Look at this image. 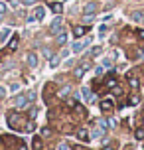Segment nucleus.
I'll return each instance as SVG.
<instances>
[{
    "instance_id": "f257e3e1",
    "label": "nucleus",
    "mask_w": 144,
    "mask_h": 150,
    "mask_svg": "<svg viewBox=\"0 0 144 150\" xmlns=\"http://www.w3.org/2000/svg\"><path fill=\"white\" fill-rule=\"evenodd\" d=\"M85 34H89V26H75L73 28V36L75 38H83Z\"/></svg>"
},
{
    "instance_id": "f03ea898",
    "label": "nucleus",
    "mask_w": 144,
    "mask_h": 150,
    "mask_svg": "<svg viewBox=\"0 0 144 150\" xmlns=\"http://www.w3.org/2000/svg\"><path fill=\"white\" fill-rule=\"evenodd\" d=\"M99 107H101V111H103V112H111L114 105H113V101H111V99H103Z\"/></svg>"
},
{
    "instance_id": "7ed1b4c3",
    "label": "nucleus",
    "mask_w": 144,
    "mask_h": 150,
    "mask_svg": "<svg viewBox=\"0 0 144 150\" xmlns=\"http://www.w3.org/2000/svg\"><path fill=\"white\" fill-rule=\"evenodd\" d=\"M28 103H30V101H28V97H26V95H18V97L14 99V105L18 107V109H22V107H26Z\"/></svg>"
},
{
    "instance_id": "20e7f679",
    "label": "nucleus",
    "mask_w": 144,
    "mask_h": 150,
    "mask_svg": "<svg viewBox=\"0 0 144 150\" xmlns=\"http://www.w3.org/2000/svg\"><path fill=\"white\" fill-rule=\"evenodd\" d=\"M59 30H61V18H55L52 22V26H49V32H52V34H57Z\"/></svg>"
},
{
    "instance_id": "39448f33",
    "label": "nucleus",
    "mask_w": 144,
    "mask_h": 150,
    "mask_svg": "<svg viewBox=\"0 0 144 150\" xmlns=\"http://www.w3.org/2000/svg\"><path fill=\"white\" fill-rule=\"evenodd\" d=\"M83 12H85V14H95V12H97V4H95V2H89V4H85Z\"/></svg>"
},
{
    "instance_id": "423d86ee",
    "label": "nucleus",
    "mask_w": 144,
    "mask_h": 150,
    "mask_svg": "<svg viewBox=\"0 0 144 150\" xmlns=\"http://www.w3.org/2000/svg\"><path fill=\"white\" fill-rule=\"evenodd\" d=\"M126 79H128V85L132 87V89H138V87H140V81H138V77H134V75H128Z\"/></svg>"
},
{
    "instance_id": "0eeeda50",
    "label": "nucleus",
    "mask_w": 144,
    "mask_h": 150,
    "mask_svg": "<svg viewBox=\"0 0 144 150\" xmlns=\"http://www.w3.org/2000/svg\"><path fill=\"white\" fill-rule=\"evenodd\" d=\"M28 65H30L32 69L38 65V55H36V53H28Z\"/></svg>"
},
{
    "instance_id": "6e6552de",
    "label": "nucleus",
    "mask_w": 144,
    "mask_h": 150,
    "mask_svg": "<svg viewBox=\"0 0 144 150\" xmlns=\"http://www.w3.org/2000/svg\"><path fill=\"white\" fill-rule=\"evenodd\" d=\"M44 16H46L44 6H38V8H36V12H34V18H36V20H44Z\"/></svg>"
},
{
    "instance_id": "1a4fd4ad",
    "label": "nucleus",
    "mask_w": 144,
    "mask_h": 150,
    "mask_svg": "<svg viewBox=\"0 0 144 150\" xmlns=\"http://www.w3.org/2000/svg\"><path fill=\"white\" fill-rule=\"evenodd\" d=\"M130 20L132 22H144V12H132L130 14Z\"/></svg>"
},
{
    "instance_id": "9d476101",
    "label": "nucleus",
    "mask_w": 144,
    "mask_h": 150,
    "mask_svg": "<svg viewBox=\"0 0 144 150\" xmlns=\"http://www.w3.org/2000/svg\"><path fill=\"white\" fill-rule=\"evenodd\" d=\"M87 44H89V40H87V42H77V44H73V53L85 50V47H87Z\"/></svg>"
},
{
    "instance_id": "9b49d317",
    "label": "nucleus",
    "mask_w": 144,
    "mask_h": 150,
    "mask_svg": "<svg viewBox=\"0 0 144 150\" xmlns=\"http://www.w3.org/2000/svg\"><path fill=\"white\" fill-rule=\"evenodd\" d=\"M77 136H79V140H83V142H87L91 136H89V130H85V128H81L79 132H77Z\"/></svg>"
},
{
    "instance_id": "f8f14e48",
    "label": "nucleus",
    "mask_w": 144,
    "mask_h": 150,
    "mask_svg": "<svg viewBox=\"0 0 144 150\" xmlns=\"http://www.w3.org/2000/svg\"><path fill=\"white\" fill-rule=\"evenodd\" d=\"M81 93H83V97L87 99L89 103H93V101H95V97H93V93H91L89 89H87V87H83V89H81Z\"/></svg>"
},
{
    "instance_id": "ddd939ff",
    "label": "nucleus",
    "mask_w": 144,
    "mask_h": 150,
    "mask_svg": "<svg viewBox=\"0 0 144 150\" xmlns=\"http://www.w3.org/2000/svg\"><path fill=\"white\" fill-rule=\"evenodd\" d=\"M59 61H61V55H52V57H49V65H52V67H57Z\"/></svg>"
},
{
    "instance_id": "4468645a",
    "label": "nucleus",
    "mask_w": 144,
    "mask_h": 150,
    "mask_svg": "<svg viewBox=\"0 0 144 150\" xmlns=\"http://www.w3.org/2000/svg\"><path fill=\"white\" fill-rule=\"evenodd\" d=\"M138 103H140V95H138V93H134V95H132V97L128 99V105H132V107H136Z\"/></svg>"
},
{
    "instance_id": "2eb2a0df",
    "label": "nucleus",
    "mask_w": 144,
    "mask_h": 150,
    "mask_svg": "<svg viewBox=\"0 0 144 150\" xmlns=\"http://www.w3.org/2000/svg\"><path fill=\"white\" fill-rule=\"evenodd\" d=\"M65 42H67V34H65V32H59V34H57V44L63 45Z\"/></svg>"
},
{
    "instance_id": "dca6fc26",
    "label": "nucleus",
    "mask_w": 144,
    "mask_h": 150,
    "mask_svg": "<svg viewBox=\"0 0 144 150\" xmlns=\"http://www.w3.org/2000/svg\"><path fill=\"white\" fill-rule=\"evenodd\" d=\"M109 89H113L114 85H116V79H113V71H111V75H109V79H107V83H105Z\"/></svg>"
},
{
    "instance_id": "f3484780",
    "label": "nucleus",
    "mask_w": 144,
    "mask_h": 150,
    "mask_svg": "<svg viewBox=\"0 0 144 150\" xmlns=\"http://www.w3.org/2000/svg\"><path fill=\"white\" fill-rule=\"evenodd\" d=\"M32 148H34V150H42V138L36 136V138H34V142H32Z\"/></svg>"
},
{
    "instance_id": "a211bd4d",
    "label": "nucleus",
    "mask_w": 144,
    "mask_h": 150,
    "mask_svg": "<svg viewBox=\"0 0 144 150\" xmlns=\"http://www.w3.org/2000/svg\"><path fill=\"white\" fill-rule=\"evenodd\" d=\"M134 136H136L138 140H144V127L136 128V130H134Z\"/></svg>"
},
{
    "instance_id": "6ab92c4d",
    "label": "nucleus",
    "mask_w": 144,
    "mask_h": 150,
    "mask_svg": "<svg viewBox=\"0 0 144 150\" xmlns=\"http://www.w3.org/2000/svg\"><path fill=\"white\" fill-rule=\"evenodd\" d=\"M52 10L55 12V14H61V10H63V6H61L59 2H53V4H52Z\"/></svg>"
},
{
    "instance_id": "aec40b11",
    "label": "nucleus",
    "mask_w": 144,
    "mask_h": 150,
    "mask_svg": "<svg viewBox=\"0 0 144 150\" xmlns=\"http://www.w3.org/2000/svg\"><path fill=\"white\" fill-rule=\"evenodd\" d=\"M18 47V36H14L10 40V44H8V50H16Z\"/></svg>"
},
{
    "instance_id": "412c9836",
    "label": "nucleus",
    "mask_w": 144,
    "mask_h": 150,
    "mask_svg": "<svg viewBox=\"0 0 144 150\" xmlns=\"http://www.w3.org/2000/svg\"><path fill=\"white\" fill-rule=\"evenodd\" d=\"M121 95H122V87L114 85V87H113V97H121Z\"/></svg>"
},
{
    "instance_id": "4be33fe9",
    "label": "nucleus",
    "mask_w": 144,
    "mask_h": 150,
    "mask_svg": "<svg viewBox=\"0 0 144 150\" xmlns=\"http://www.w3.org/2000/svg\"><path fill=\"white\" fill-rule=\"evenodd\" d=\"M85 71H87V69H85L83 65H79V67L75 69V77H83V73H85Z\"/></svg>"
},
{
    "instance_id": "5701e85b",
    "label": "nucleus",
    "mask_w": 144,
    "mask_h": 150,
    "mask_svg": "<svg viewBox=\"0 0 144 150\" xmlns=\"http://www.w3.org/2000/svg\"><path fill=\"white\" fill-rule=\"evenodd\" d=\"M69 91H71V85H65V87H63V89L59 91V97H65V95H67Z\"/></svg>"
},
{
    "instance_id": "b1692460",
    "label": "nucleus",
    "mask_w": 144,
    "mask_h": 150,
    "mask_svg": "<svg viewBox=\"0 0 144 150\" xmlns=\"http://www.w3.org/2000/svg\"><path fill=\"white\" fill-rule=\"evenodd\" d=\"M99 53H101V47H93V50H91V55H93V57H97Z\"/></svg>"
},
{
    "instance_id": "393cba45",
    "label": "nucleus",
    "mask_w": 144,
    "mask_h": 150,
    "mask_svg": "<svg viewBox=\"0 0 144 150\" xmlns=\"http://www.w3.org/2000/svg\"><path fill=\"white\" fill-rule=\"evenodd\" d=\"M83 22H87V24L93 22V14H85V16H83Z\"/></svg>"
},
{
    "instance_id": "a878e982",
    "label": "nucleus",
    "mask_w": 144,
    "mask_h": 150,
    "mask_svg": "<svg viewBox=\"0 0 144 150\" xmlns=\"http://www.w3.org/2000/svg\"><path fill=\"white\" fill-rule=\"evenodd\" d=\"M75 111L79 112V115H85V109H83L81 105H75Z\"/></svg>"
},
{
    "instance_id": "bb28decb",
    "label": "nucleus",
    "mask_w": 144,
    "mask_h": 150,
    "mask_svg": "<svg viewBox=\"0 0 144 150\" xmlns=\"http://www.w3.org/2000/svg\"><path fill=\"white\" fill-rule=\"evenodd\" d=\"M107 122H109V127H111V128H114V127H116V120H114V119H109Z\"/></svg>"
},
{
    "instance_id": "cd10ccee",
    "label": "nucleus",
    "mask_w": 144,
    "mask_h": 150,
    "mask_svg": "<svg viewBox=\"0 0 144 150\" xmlns=\"http://www.w3.org/2000/svg\"><path fill=\"white\" fill-rule=\"evenodd\" d=\"M52 55H53V53H52V52H49V50H47V47H46V50H44V57H47V59H49Z\"/></svg>"
},
{
    "instance_id": "c85d7f7f",
    "label": "nucleus",
    "mask_w": 144,
    "mask_h": 150,
    "mask_svg": "<svg viewBox=\"0 0 144 150\" xmlns=\"http://www.w3.org/2000/svg\"><path fill=\"white\" fill-rule=\"evenodd\" d=\"M0 14H6V4L4 2H0Z\"/></svg>"
},
{
    "instance_id": "c756f323",
    "label": "nucleus",
    "mask_w": 144,
    "mask_h": 150,
    "mask_svg": "<svg viewBox=\"0 0 144 150\" xmlns=\"http://www.w3.org/2000/svg\"><path fill=\"white\" fill-rule=\"evenodd\" d=\"M42 136H49V128H44L42 130Z\"/></svg>"
},
{
    "instance_id": "7c9ffc66",
    "label": "nucleus",
    "mask_w": 144,
    "mask_h": 150,
    "mask_svg": "<svg viewBox=\"0 0 144 150\" xmlns=\"http://www.w3.org/2000/svg\"><path fill=\"white\" fill-rule=\"evenodd\" d=\"M4 97H6V91H4L2 87H0V99H4Z\"/></svg>"
},
{
    "instance_id": "2f4dec72",
    "label": "nucleus",
    "mask_w": 144,
    "mask_h": 150,
    "mask_svg": "<svg viewBox=\"0 0 144 150\" xmlns=\"http://www.w3.org/2000/svg\"><path fill=\"white\" fill-rule=\"evenodd\" d=\"M136 34H138V38H140V40H144V30H138Z\"/></svg>"
},
{
    "instance_id": "473e14b6",
    "label": "nucleus",
    "mask_w": 144,
    "mask_h": 150,
    "mask_svg": "<svg viewBox=\"0 0 144 150\" xmlns=\"http://www.w3.org/2000/svg\"><path fill=\"white\" fill-rule=\"evenodd\" d=\"M18 150H28V148H26V144H20V146H18Z\"/></svg>"
},
{
    "instance_id": "72a5a7b5",
    "label": "nucleus",
    "mask_w": 144,
    "mask_h": 150,
    "mask_svg": "<svg viewBox=\"0 0 144 150\" xmlns=\"http://www.w3.org/2000/svg\"><path fill=\"white\" fill-rule=\"evenodd\" d=\"M59 150H69V148L65 146V144H61V146H59Z\"/></svg>"
},
{
    "instance_id": "f704fd0d",
    "label": "nucleus",
    "mask_w": 144,
    "mask_h": 150,
    "mask_svg": "<svg viewBox=\"0 0 144 150\" xmlns=\"http://www.w3.org/2000/svg\"><path fill=\"white\" fill-rule=\"evenodd\" d=\"M103 150H114V148H113V146H105Z\"/></svg>"
},
{
    "instance_id": "c9c22d12",
    "label": "nucleus",
    "mask_w": 144,
    "mask_h": 150,
    "mask_svg": "<svg viewBox=\"0 0 144 150\" xmlns=\"http://www.w3.org/2000/svg\"><path fill=\"white\" fill-rule=\"evenodd\" d=\"M34 2H36V0H26V4H34Z\"/></svg>"
},
{
    "instance_id": "e433bc0d",
    "label": "nucleus",
    "mask_w": 144,
    "mask_h": 150,
    "mask_svg": "<svg viewBox=\"0 0 144 150\" xmlns=\"http://www.w3.org/2000/svg\"><path fill=\"white\" fill-rule=\"evenodd\" d=\"M142 127H144V117H142Z\"/></svg>"
},
{
    "instance_id": "4c0bfd02",
    "label": "nucleus",
    "mask_w": 144,
    "mask_h": 150,
    "mask_svg": "<svg viewBox=\"0 0 144 150\" xmlns=\"http://www.w3.org/2000/svg\"><path fill=\"white\" fill-rule=\"evenodd\" d=\"M2 16H4V14H0V20H2Z\"/></svg>"
}]
</instances>
